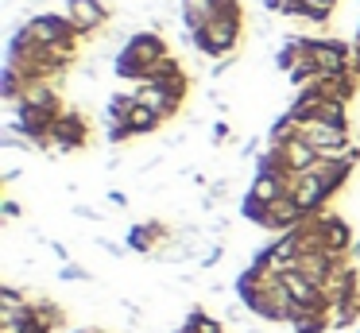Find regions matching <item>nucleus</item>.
<instances>
[{
	"label": "nucleus",
	"instance_id": "20",
	"mask_svg": "<svg viewBox=\"0 0 360 333\" xmlns=\"http://www.w3.org/2000/svg\"><path fill=\"white\" fill-rule=\"evenodd\" d=\"M290 329L295 333H326V329H333V325H329V310H298V314L290 318Z\"/></svg>",
	"mask_w": 360,
	"mask_h": 333
},
{
	"label": "nucleus",
	"instance_id": "25",
	"mask_svg": "<svg viewBox=\"0 0 360 333\" xmlns=\"http://www.w3.org/2000/svg\"><path fill=\"white\" fill-rule=\"evenodd\" d=\"M105 136H109L112 147H120V144H128V139H136V132L128 128V120H109V132H105Z\"/></svg>",
	"mask_w": 360,
	"mask_h": 333
},
{
	"label": "nucleus",
	"instance_id": "27",
	"mask_svg": "<svg viewBox=\"0 0 360 333\" xmlns=\"http://www.w3.org/2000/svg\"><path fill=\"white\" fill-rule=\"evenodd\" d=\"M221 260H225V244H221V240H213V244H205L202 263H198V268H213V263H221Z\"/></svg>",
	"mask_w": 360,
	"mask_h": 333
},
{
	"label": "nucleus",
	"instance_id": "39",
	"mask_svg": "<svg viewBox=\"0 0 360 333\" xmlns=\"http://www.w3.org/2000/svg\"><path fill=\"white\" fill-rule=\"evenodd\" d=\"M174 333H194V329H186V325H179V329H174Z\"/></svg>",
	"mask_w": 360,
	"mask_h": 333
},
{
	"label": "nucleus",
	"instance_id": "13",
	"mask_svg": "<svg viewBox=\"0 0 360 333\" xmlns=\"http://www.w3.org/2000/svg\"><path fill=\"white\" fill-rule=\"evenodd\" d=\"M283 283H287V291H290V299H295L298 310H329L326 306V294H321V287L314 283V279L298 275V271H287Z\"/></svg>",
	"mask_w": 360,
	"mask_h": 333
},
{
	"label": "nucleus",
	"instance_id": "10",
	"mask_svg": "<svg viewBox=\"0 0 360 333\" xmlns=\"http://www.w3.org/2000/svg\"><path fill=\"white\" fill-rule=\"evenodd\" d=\"M136 101H140V105H148V108H155L159 116H163V120H174V116L182 113V97H174L171 89H167V85H151V82H140L136 85Z\"/></svg>",
	"mask_w": 360,
	"mask_h": 333
},
{
	"label": "nucleus",
	"instance_id": "3",
	"mask_svg": "<svg viewBox=\"0 0 360 333\" xmlns=\"http://www.w3.org/2000/svg\"><path fill=\"white\" fill-rule=\"evenodd\" d=\"M24 27L39 46H63V43H78L82 39L66 12H35L24 20Z\"/></svg>",
	"mask_w": 360,
	"mask_h": 333
},
{
	"label": "nucleus",
	"instance_id": "32",
	"mask_svg": "<svg viewBox=\"0 0 360 333\" xmlns=\"http://www.w3.org/2000/svg\"><path fill=\"white\" fill-rule=\"evenodd\" d=\"M0 213H4V221H16V217H20V201L4 198V206H0Z\"/></svg>",
	"mask_w": 360,
	"mask_h": 333
},
{
	"label": "nucleus",
	"instance_id": "36",
	"mask_svg": "<svg viewBox=\"0 0 360 333\" xmlns=\"http://www.w3.org/2000/svg\"><path fill=\"white\" fill-rule=\"evenodd\" d=\"M349 260H352V263H360V237L352 240V248H349Z\"/></svg>",
	"mask_w": 360,
	"mask_h": 333
},
{
	"label": "nucleus",
	"instance_id": "16",
	"mask_svg": "<svg viewBox=\"0 0 360 333\" xmlns=\"http://www.w3.org/2000/svg\"><path fill=\"white\" fill-rule=\"evenodd\" d=\"M182 77H190L186 66H182L174 54H167V58H159L155 66L148 70V77H143V82H151V85H174V82H182Z\"/></svg>",
	"mask_w": 360,
	"mask_h": 333
},
{
	"label": "nucleus",
	"instance_id": "11",
	"mask_svg": "<svg viewBox=\"0 0 360 333\" xmlns=\"http://www.w3.org/2000/svg\"><path fill=\"white\" fill-rule=\"evenodd\" d=\"M179 4H182L179 20H182V27H186V35L194 39L202 27H210V23L217 20V12L225 8V0H179Z\"/></svg>",
	"mask_w": 360,
	"mask_h": 333
},
{
	"label": "nucleus",
	"instance_id": "28",
	"mask_svg": "<svg viewBox=\"0 0 360 333\" xmlns=\"http://www.w3.org/2000/svg\"><path fill=\"white\" fill-rule=\"evenodd\" d=\"M233 139V128H229V120H213V128H210V144L213 147H221V144H229Z\"/></svg>",
	"mask_w": 360,
	"mask_h": 333
},
{
	"label": "nucleus",
	"instance_id": "8",
	"mask_svg": "<svg viewBox=\"0 0 360 333\" xmlns=\"http://www.w3.org/2000/svg\"><path fill=\"white\" fill-rule=\"evenodd\" d=\"M298 136H302L310 147H318V151L352 144V128H337V124H326V120H302L298 124Z\"/></svg>",
	"mask_w": 360,
	"mask_h": 333
},
{
	"label": "nucleus",
	"instance_id": "15",
	"mask_svg": "<svg viewBox=\"0 0 360 333\" xmlns=\"http://www.w3.org/2000/svg\"><path fill=\"white\" fill-rule=\"evenodd\" d=\"M283 155H287V167H290V175H302V170H310L314 163H318V147H310L302 136L287 139V144H283Z\"/></svg>",
	"mask_w": 360,
	"mask_h": 333
},
{
	"label": "nucleus",
	"instance_id": "30",
	"mask_svg": "<svg viewBox=\"0 0 360 333\" xmlns=\"http://www.w3.org/2000/svg\"><path fill=\"white\" fill-rule=\"evenodd\" d=\"M97 248H105L112 260H124L128 256V244H117V240H109V237H97Z\"/></svg>",
	"mask_w": 360,
	"mask_h": 333
},
{
	"label": "nucleus",
	"instance_id": "2",
	"mask_svg": "<svg viewBox=\"0 0 360 333\" xmlns=\"http://www.w3.org/2000/svg\"><path fill=\"white\" fill-rule=\"evenodd\" d=\"M333 186L326 182V178H318L314 170H302V175H290L287 178V198H295V206L302 209L306 217L321 213V209H329V198H333Z\"/></svg>",
	"mask_w": 360,
	"mask_h": 333
},
{
	"label": "nucleus",
	"instance_id": "18",
	"mask_svg": "<svg viewBox=\"0 0 360 333\" xmlns=\"http://www.w3.org/2000/svg\"><path fill=\"white\" fill-rule=\"evenodd\" d=\"M27 306H32L27 291H20V287H12V283H4V287H0V325H4V322H12V318H16L20 310H27Z\"/></svg>",
	"mask_w": 360,
	"mask_h": 333
},
{
	"label": "nucleus",
	"instance_id": "26",
	"mask_svg": "<svg viewBox=\"0 0 360 333\" xmlns=\"http://www.w3.org/2000/svg\"><path fill=\"white\" fill-rule=\"evenodd\" d=\"M58 279H66V283H89V271L82 268V263H63V268H58Z\"/></svg>",
	"mask_w": 360,
	"mask_h": 333
},
{
	"label": "nucleus",
	"instance_id": "5",
	"mask_svg": "<svg viewBox=\"0 0 360 333\" xmlns=\"http://www.w3.org/2000/svg\"><path fill=\"white\" fill-rule=\"evenodd\" d=\"M86 144H89V116L78 113V108H66L55 120V132H51V151L70 155V151H82Z\"/></svg>",
	"mask_w": 360,
	"mask_h": 333
},
{
	"label": "nucleus",
	"instance_id": "38",
	"mask_svg": "<svg viewBox=\"0 0 360 333\" xmlns=\"http://www.w3.org/2000/svg\"><path fill=\"white\" fill-rule=\"evenodd\" d=\"M248 333H267V329H264V325H252V329H248Z\"/></svg>",
	"mask_w": 360,
	"mask_h": 333
},
{
	"label": "nucleus",
	"instance_id": "22",
	"mask_svg": "<svg viewBox=\"0 0 360 333\" xmlns=\"http://www.w3.org/2000/svg\"><path fill=\"white\" fill-rule=\"evenodd\" d=\"M256 170H267V175H290V167H287V155H283V147L267 144L264 151L256 155Z\"/></svg>",
	"mask_w": 360,
	"mask_h": 333
},
{
	"label": "nucleus",
	"instance_id": "1",
	"mask_svg": "<svg viewBox=\"0 0 360 333\" xmlns=\"http://www.w3.org/2000/svg\"><path fill=\"white\" fill-rule=\"evenodd\" d=\"M240 39H244V0H225L217 20L198 31L190 43H194L198 54L217 62V58H229V54L240 51Z\"/></svg>",
	"mask_w": 360,
	"mask_h": 333
},
{
	"label": "nucleus",
	"instance_id": "12",
	"mask_svg": "<svg viewBox=\"0 0 360 333\" xmlns=\"http://www.w3.org/2000/svg\"><path fill=\"white\" fill-rule=\"evenodd\" d=\"M321 294H326V306H333V302H341V299H360V271L352 268V263L337 268L333 275L321 283Z\"/></svg>",
	"mask_w": 360,
	"mask_h": 333
},
{
	"label": "nucleus",
	"instance_id": "21",
	"mask_svg": "<svg viewBox=\"0 0 360 333\" xmlns=\"http://www.w3.org/2000/svg\"><path fill=\"white\" fill-rule=\"evenodd\" d=\"M352 322H360V299H341L329 306V325L333 329H349Z\"/></svg>",
	"mask_w": 360,
	"mask_h": 333
},
{
	"label": "nucleus",
	"instance_id": "33",
	"mask_svg": "<svg viewBox=\"0 0 360 333\" xmlns=\"http://www.w3.org/2000/svg\"><path fill=\"white\" fill-rule=\"evenodd\" d=\"M74 213H78L82 221H101V209H94V206H74Z\"/></svg>",
	"mask_w": 360,
	"mask_h": 333
},
{
	"label": "nucleus",
	"instance_id": "35",
	"mask_svg": "<svg viewBox=\"0 0 360 333\" xmlns=\"http://www.w3.org/2000/svg\"><path fill=\"white\" fill-rule=\"evenodd\" d=\"M109 201H112L117 209H128V194H124V190H109Z\"/></svg>",
	"mask_w": 360,
	"mask_h": 333
},
{
	"label": "nucleus",
	"instance_id": "29",
	"mask_svg": "<svg viewBox=\"0 0 360 333\" xmlns=\"http://www.w3.org/2000/svg\"><path fill=\"white\" fill-rule=\"evenodd\" d=\"M290 8H295V0H264V12L267 15H283V20H287Z\"/></svg>",
	"mask_w": 360,
	"mask_h": 333
},
{
	"label": "nucleus",
	"instance_id": "34",
	"mask_svg": "<svg viewBox=\"0 0 360 333\" xmlns=\"http://www.w3.org/2000/svg\"><path fill=\"white\" fill-rule=\"evenodd\" d=\"M349 74L360 77V46L356 43H352V54H349Z\"/></svg>",
	"mask_w": 360,
	"mask_h": 333
},
{
	"label": "nucleus",
	"instance_id": "31",
	"mask_svg": "<svg viewBox=\"0 0 360 333\" xmlns=\"http://www.w3.org/2000/svg\"><path fill=\"white\" fill-rule=\"evenodd\" d=\"M236 62H240V58H236V54H229V58H217V62H213V66H210V77H213V82H217V77H225L229 70L236 66Z\"/></svg>",
	"mask_w": 360,
	"mask_h": 333
},
{
	"label": "nucleus",
	"instance_id": "6",
	"mask_svg": "<svg viewBox=\"0 0 360 333\" xmlns=\"http://www.w3.org/2000/svg\"><path fill=\"white\" fill-rule=\"evenodd\" d=\"M306 54L314 58L318 74H349L352 43H341V39H326V35H310V39H306Z\"/></svg>",
	"mask_w": 360,
	"mask_h": 333
},
{
	"label": "nucleus",
	"instance_id": "24",
	"mask_svg": "<svg viewBox=\"0 0 360 333\" xmlns=\"http://www.w3.org/2000/svg\"><path fill=\"white\" fill-rule=\"evenodd\" d=\"M136 108V93H112L109 97V120H128Z\"/></svg>",
	"mask_w": 360,
	"mask_h": 333
},
{
	"label": "nucleus",
	"instance_id": "14",
	"mask_svg": "<svg viewBox=\"0 0 360 333\" xmlns=\"http://www.w3.org/2000/svg\"><path fill=\"white\" fill-rule=\"evenodd\" d=\"M287 178L290 175H267V170H256L248 182V198L259 201V206H275L279 198H287Z\"/></svg>",
	"mask_w": 360,
	"mask_h": 333
},
{
	"label": "nucleus",
	"instance_id": "7",
	"mask_svg": "<svg viewBox=\"0 0 360 333\" xmlns=\"http://www.w3.org/2000/svg\"><path fill=\"white\" fill-rule=\"evenodd\" d=\"M167 240H174V229L151 217V221H140V225H132V229H128L124 244H128V252H136V256H155Z\"/></svg>",
	"mask_w": 360,
	"mask_h": 333
},
{
	"label": "nucleus",
	"instance_id": "37",
	"mask_svg": "<svg viewBox=\"0 0 360 333\" xmlns=\"http://www.w3.org/2000/svg\"><path fill=\"white\" fill-rule=\"evenodd\" d=\"M70 333H105V329H97V325H82V329H70Z\"/></svg>",
	"mask_w": 360,
	"mask_h": 333
},
{
	"label": "nucleus",
	"instance_id": "19",
	"mask_svg": "<svg viewBox=\"0 0 360 333\" xmlns=\"http://www.w3.org/2000/svg\"><path fill=\"white\" fill-rule=\"evenodd\" d=\"M163 116L155 113V108H148V105H140V101H136V108H132V116H128V128L136 132V136H155L159 128H163Z\"/></svg>",
	"mask_w": 360,
	"mask_h": 333
},
{
	"label": "nucleus",
	"instance_id": "9",
	"mask_svg": "<svg viewBox=\"0 0 360 333\" xmlns=\"http://www.w3.org/2000/svg\"><path fill=\"white\" fill-rule=\"evenodd\" d=\"M306 221V213L295 206V198H279L275 206H267L264 221H259V229L275 232V237H283V232H295L298 225Z\"/></svg>",
	"mask_w": 360,
	"mask_h": 333
},
{
	"label": "nucleus",
	"instance_id": "17",
	"mask_svg": "<svg viewBox=\"0 0 360 333\" xmlns=\"http://www.w3.org/2000/svg\"><path fill=\"white\" fill-rule=\"evenodd\" d=\"M32 314H35V322H39L47 333H55V329L66 325V310L58 306V302H51V299H32Z\"/></svg>",
	"mask_w": 360,
	"mask_h": 333
},
{
	"label": "nucleus",
	"instance_id": "40",
	"mask_svg": "<svg viewBox=\"0 0 360 333\" xmlns=\"http://www.w3.org/2000/svg\"><path fill=\"white\" fill-rule=\"evenodd\" d=\"M352 43H356V46H360V23H356V39H352Z\"/></svg>",
	"mask_w": 360,
	"mask_h": 333
},
{
	"label": "nucleus",
	"instance_id": "4",
	"mask_svg": "<svg viewBox=\"0 0 360 333\" xmlns=\"http://www.w3.org/2000/svg\"><path fill=\"white\" fill-rule=\"evenodd\" d=\"M66 15H70V23L78 27L82 39L105 35V31H109V23H112L109 0H66Z\"/></svg>",
	"mask_w": 360,
	"mask_h": 333
},
{
	"label": "nucleus",
	"instance_id": "23",
	"mask_svg": "<svg viewBox=\"0 0 360 333\" xmlns=\"http://www.w3.org/2000/svg\"><path fill=\"white\" fill-rule=\"evenodd\" d=\"M186 329H194V333H225V322L221 318H210L202 306H190V314H186Z\"/></svg>",
	"mask_w": 360,
	"mask_h": 333
}]
</instances>
